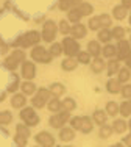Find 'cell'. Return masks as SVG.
<instances>
[{"label": "cell", "instance_id": "6da1fadb", "mask_svg": "<svg viewBox=\"0 0 131 147\" xmlns=\"http://www.w3.org/2000/svg\"><path fill=\"white\" fill-rule=\"evenodd\" d=\"M41 41V34L37 31H28L23 36H20L19 39H16L14 45L16 47H30L33 44H37Z\"/></svg>", "mask_w": 131, "mask_h": 147}, {"label": "cell", "instance_id": "7a4b0ae2", "mask_svg": "<svg viewBox=\"0 0 131 147\" xmlns=\"http://www.w3.org/2000/svg\"><path fill=\"white\" fill-rule=\"evenodd\" d=\"M63 52L67 57H74V55H77L80 52V45H78V42L74 38H66L63 41Z\"/></svg>", "mask_w": 131, "mask_h": 147}, {"label": "cell", "instance_id": "3957f363", "mask_svg": "<svg viewBox=\"0 0 131 147\" xmlns=\"http://www.w3.org/2000/svg\"><path fill=\"white\" fill-rule=\"evenodd\" d=\"M23 58H25V53H23V50H14L11 53V57L6 58L5 61V66L8 69H11V71H14L17 67V64H19L20 61H23Z\"/></svg>", "mask_w": 131, "mask_h": 147}, {"label": "cell", "instance_id": "277c9868", "mask_svg": "<svg viewBox=\"0 0 131 147\" xmlns=\"http://www.w3.org/2000/svg\"><path fill=\"white\" fill-rule=\"evenodd\" d=\"M31 58L34 61H39V63H50L51 59V53L50 52H47L44 47H34L31 50Z\"/></svg>", "mask_w": 131, "mask_h": 147}, {"label": "cell", "instance_id": "5b68a950", "mask_svg": "<svg viewBox=\"0 0 131 147\" xmlns=\"http://www.w3.org/2000/svg\"><path fill=\"white\" fill-rule=\"evenodd\" d=\"M55 34H56V25H55L53 20H47L44 24V30H42V39L45 42H51L55 39Z\"/></svg>", "mask_w": 131, "mask_h": 147}, {"label": "cell", "instance_id": "8992f818", "mask_svg": "<svg viewBox=\"0 0 131 147\" xmlns=\"http://www.w3.org/2000/svg\"><path fill=\"white\" fill-rule=\"evenodd\" d=\"M50 96H51V92L50 91H47V89H44V88H41L39 91H37V94L33 97V105L36 108H42L44 105H45V102L50 99Z\"/></svg>", "mask_w": 131, "mask_h": 147}, {"label": "cell", "instance_id": "52a82bcc", "mask_svg": "<svg viewBox=\"0 0 131 147\" xmlns=\"http://www.w3.org/2000/svg\"><path fill=\"white\" fill-rule=\"evenodd\" d=\"M20 117L25 121L27 125H37L39 124V117H37V114L34 113L33 108H23L22 113H20Z\"/></svg>", "mask_w": 131, "mask_h": 147}, {"label": "cell", "instance_id": "ba28073f", "mask_svg": "<svg viewBox=\"0 0 131 147\" xmlns=\"http://www.w3.org/2000/svg\"><path fill=\"white\" fill-rule=\"evenodd\" d=\"M117 55H119L120 59H126L131 55V47H130V42H126V41L120 39L119 44H117Z\"/></svg>", "mask_w": 131, "mask_h": 147}, {"label": "cell", "instance_id": "9c48e42d", "mask_svg": "<svg viewBox=\"0 0 131 147\" xmlns=\"http://www.w3.org/2000/svg\"><path fill=\"white\" fill-rule=\"evenodd\" d=\"M67 119H69V111L58 113V114H55V116L50 117V125L55 128H61V125H64Z\"/></svg>", "mask_w": 131, "mask_h": 147}, {"label": "cell", "instance_id": "30bf717a", "mask_svg": "<svg viewBox=\"0 0 131 147\" xmlns=\"http://www.w3.org/2000/svg\"><path fill=\"white\" fill-rule=\"evenodd\" d=\"M36 141H37V144L45 146V147H50V146L55 144V138L50 135V133H47V131L37 133V135H36Z\"/></svg>", "mask_w": 131, "mask_h": 147}, {"label": "cell", "instance_id": "8fae6325", "mask_svg": "<svg viewBox=\"0 0 131 147\" xmlns=\"http://www.w3.org/2000/svg\"><path fill=\"white\" fill-rule=\"evenodd\" d=\"M22 75H23V78H27V80H31L33 77L36 75V67H34L33 63L23 61V64H22Z\"/></svg>", "mask_w": 131, "mask_h": 147}, {"label": "cell", "instance_id": "7c38bea8", "mask_svg": "<svg viewBox=\"0 0 131 147\" xmlns=\"http://www.w3.org/2000/svg\"><path fill=\"white\" fill-rule=\"evenodd\" d=\"M70 33L74 38H84L86 36V27L81 25V24H77L70 28Z\"/></svg>", "mask_w": 131, "mask_h": 147}, {"label": "cell", "instance_id": "4fadbf2b", "mask_svg": "<svg viewBox=\"0 0 131 147\" xmlns=\"http://www.w3.org/2000/svg\"><path fill=\"white\" fill-rule=\"evenodd\" d=\"M59 138L61 141H72V139L75 138V131L72 130V128H63V130L59 131Z\"/></svg>", "mask_w": 131, "mask_h": 147}, {"label": "cell", "instance_id": "5bb4252c", "mask_svg": "<svg viewBox=\"0 0 131 147\" xmlns=\"http://www.w3.org/2000/svg\"><path fill=\"white\" fill-rule=\"evenodd\" d=\"M25 102H27V99H25L23 94H16V96L11 99V105L14 108H22L23 105H25Z\"/></svg>", "mask_w": 131, "mask_h": 147}, {"label": "cell", "instance_id": "9a60e30c", "mask_svg": "<svg viewBox=\"0 0 131 147\" xmlns=\"http://www.w3.org/2000/svg\"><path fill=\"white\" fill-rule=\"evenodd\" d=\"M88 50H89V55H92V57H98L100 52H102V49H100V44L97 41H91V42L88 44Z\"/></svg>", "mask_w": 131, "mask_h": 147}, {"label": "cell", "instance_id": "2e32d148", "mask_svg": "<svg viewBox=\"0 0 131 147\" xmlns=\"http://www.w3.org/2000/svg\"><path fill=\"white\" fill-rule=\"evenodd\" d=\"M126 127H128V124H126L125 121H122V119H117L114 122V125H112V130L116 133H123L126 130Z\"/></svg>", "mask_w": 131, "mask_h": 147}, {"label": "cell", "instance_id": "e0dca14e", "mask_svg": "<svg viewBox=\"0 0 131 147\" xmlns=\"http://www.w3.org/2000/svg\"><path fill=\"white\" fill-rule=\"evenodd\" d=\"M80 130H81L83 133H89V131L92 130V122H91V119L86 117V116L81 117V127H80Z\"/></svg>", "mask_w": 131, "mask_h": 147}, {"label": "cell", "instance_id": "ac0fdd59", "mask_svg": "<svg viewBox=\"0 0 131 147\" xmlns=\"http://www.w3.org/2000/svg\"><path fill=\"white\" fill-rule=\"evenodd\" d=\"M120 82H119V78L117 80H109L108 82V91L109 92H112V94H117V92H120Z\"/></svg>", "mask_w": 131, "mask_h": 147}, {"label": "cell", "instance_id": "d6986e66", "mask_svg": "<svg viewBox=\"0 0 131 147\" xmlns=\"http://www.w3.org/2000/svg\"><path fill=\"white\" fill-rule=\"evenodd\" d=\"M50 92L53 97H59L61 94L64 92V86L61 85V83H53V85L50 86Z\"/></svg>", "mask_w": 131, "mask_h": 147}, {"label": "cell", "instance_id": "ffe728a7", "mask_svg": "<svg viewBox=\"0 0 131 147\" xmlns=\"http://www.w3.org/2000/svg\"><path fill=\"white\" fill-rule=\"evenodd\" d=\"M75 100L74 99H66L61 102V110L63 111H72V110H75Z\"/></svg>", "mask_w": 131, "mask_h": 147}, {"label": "cell", "instance_id": "44dd1931", "mask_svg": "<svg viewBox=\"0 0 131 147\" xmlns=\"http://www.w3.org/2000/svg\"><path fill=\"white\" fill-rule=\"evenodd\" d=\"M78 63L75 61V59H72V57H69L67 59H64L63 61V69L64 71H74L75 67H77Z\"/></svg>", "mask_w": 131, "mask_h": 147}, {"label": "cell", "instance_id": "7402d4cb", "mask_svg": "<svg viewBox=\"0 0 131 147\" xmlns=\"http://www.w3.org/2000/svg\"><path fill=\"white\" fill-rule=\"evenodd\" d=\"M94 121L97 122L98 125H103L106 122V113H105V111H102V110H97L94 113Z\"/></svg>", "mask_w": 131, "mask_h": 147}, {"label": "cell", "instance_id": "603a6c76", "mask_svg": "<svg viewBox=\"0 0 131 147\" xmlns=\"http://www.w3.org/2000/svg\"><path fill=\"white\" fill-rule=\"evenodd\" d=\"M112 13H114V17H116V19H119V20H122V19H125V17H126V8H125V6H116Z\"/></svg>", "mask_w": 131, "mask_h": 147}, {"label": "cell", "instance_id": "cb8c5ba5", "mask_svg": "<svg viewBox=\"0 0 131 147\" xmlns=\"http://www.w3.org/2000/svg\"><path fill=\"white\" fill-rule=\"evenodd\" d=\"M91 67H92V71H94V72H102L103 69H105V61L100 59V58H95L94 63L91 64Z\"/></svg>", "mask_w": 131, "mask_h": 147}, {"label": "cell", "instance_id": "d4e9b609", "mask_svg": "<svg viewBox=\"0 0 131 147\" xmlns=\"http://www.w3.org/2000/svg\"><path fill=\"white\" fill-rule=\"evenodd\" d=\"M78 11L81 13V16H89L94 11V8H92V5H89V3H81V5L78 6Z\"/></svg>", "mask_w": 131, "mask_h": 147}, {"label": "cell", "instance_id": "484cf974", "mask_svg": "<svg viewBox=\"0 0 131 147\" xmlns=\"http://www.w3.org/2000/svg\"><path fill=\"white\" fill-rule=\"evenodd\" d=\"M111 31H109L108 28H103V30H100L98 31V39L102 41V42H108L109 39H111Z\"/></svg>", "mask_w": 131, "mask_h": 147}, {"label": "cell", "instance_id": "4316f807", "mask_svg": "<svg viewBox=\"0 0 131 147\" xmlns=\"http://www.w3.org/2000/svg\"><path fill=\"white\" fill-rule=\"evenodd\" d=\"M81 19V13L78 11V8L77 9H69V20H70V22H77L78 24V20Z\"/></svg>", "mask_w": 131, "mask_h": 147}, {"label": "cell", "instance_id": "83f0119b", "mask_svg": "<svg viewBox=\"0 0 131 147\" xmlns=\"http://www.w3.org/2000/svg\"><path fill=\"white\" fill-rule=\"evenodd\" d=\"M103 55H105L106 58H111V57H114V55L117 53V49L114 47V45H105V49H103Z\"/></svg>", "mask_w": 131, "mask_h": 147}, {"label": "cell", "instance_id": "f1b7e54d", "mask_svg": "<svg viewBox=\"0 0 131 147\" xmlns=\"http://www.w3.org/2000/svg\"><path fill=\"white\" fill-rule=\"evenodd\" d=\"M112 131H114V130H112V128L109 127V125H105V124H103V125H102V128H100V138H103V139L109 138Z\"/></svg>", "mask_w": 131, "mask_h": 147}, {"label": "cell", "instance_id": "f546056e", "mask_svg": "<svg viewBox=\"0 0 131 147\" xmlns=\"http://www.w3.org/2000/svg\"><path fill=\"white\" fill-rule=\"evenodd\" d=\"M106 113L111 114V116H116V114L119 113V105H117L116 102H109L108 105H106Z\"/></svg>", "mask_w": 131, "mask_h": 147}, {"label": "cell", "instance_id": "4dcf8cb0", "mask_svg": "<svg viewBox=\"0 0 131 147\" xmlns=\"http://www.w3.org/2000/svg\"><path fill=\"white\" fill-rule=\"evenodd\" d=\"M116 72H119V61L111 59V61L108 63V74L109 75H114Z\"/></svg>", "mask_w": 131, "mask_h": 147}, {"label": "cell", "instance_id": "1f68e13d", "mask_svg": "<svg viewBox=\"0 0 131 147\" xmlns=\"http://www.w3.org/2000/svg\"><path fill=\"white\" fill-rule=\"evenodd\" d=\"M49 110L50 111H55V113L61 110V102L58 100V97H55V99H51L50 102H49Z\"/></svg>", "mask_w": 131, "mask_h": 147}, {"label": "cell", "instance_id": "d6a6232c", "mask_svg": "<svg viewBox=\"0 0 131 147\" xmlns=\"http://www.w3.org/2000/svg\"><path fill=\"white\" fill-rule=\"evenodd\" d=\"M119 111L122 113V116H130V114H131V105H130V100H128V102H123L122 105H120Z\"/></svg>", "mask_w": 131, "mask_h": 147}, {"label": "cell", "instance_id": "836d02e7", "mask_svg": "<svg viewBox=\"0 0 131 147\" xmlns=\"http://www.w3.org/2000/svg\"><path fill=\"white\" fill-rule=\"evenodd\" d=\"M22 91H23V94H33L34 91H36V86H34L31 82H25L22 85Z\"/></svg>", "mask_w": 131, "mask_h": 147}, {"label": "cell", "instance_id": "e575fe53", "mask_svg": "<svg viewBox=\"0 0 131 147\" xmlns=\"http://www.w3.org/2000/svg\"><path fill=\"white\" fill-rule=\"evenodd\" d=\"M111 34H112V38H117V39H123V36H125V30L122 28V27H116V28H112L111 31Z\"/></svg>", "mask_w": 131, "mask_h": 147}, {"label": "cell", "instance_id": "d590c367", "mask_svg": "<svg viewBox=\"0 0 131 147\" xmlns=\"http://www.w3.org/2000/svg\"><path fill=\"white\" fill-rule=\"evenodd\" d=\"M16 131H17V135L23 136V138H28V136H30V130H28V127H27V125H17Z\"/></svg>", "mask_w": 131, "mask_h": 147}, {"label": "cell", "instance_id": "8d00e7d4", "mask_svg": "<svg viewBox=\"0 0 131 147\" xmlns=\"http://www.w3.org/2000/svg\"><path fill=\"white\" fill-rule=\"evenodd\" d=\"M128 80H130L128 67H126V69H119V82L122 83V82H128Z\"/></svg>", "mask_w": 131, "mask_h": 147}, {"label": "cell", "instance_id": "74e56055", "mask_svg": "<svg viewBox=\"0 0 131 147\" xmlns=\"http://www.w3.org/2000/svg\"><path fill=\"white\" fill-rule=\"evenodd\" d=\"M75 3V0H59V9L63 11H67V9H72V5Z\"/></svg>", "mask_w": 131, "mask_h": 147}, {"label": "cell", "instance_id": "f35d334b", "mask_svg": "<svg viewBox=\"0 0 131 147\" xmlns=\"http://www.w3.org/2000/svg\"><path fill=\"white\" fill-rule=\"evenodd\" d=\"M98 20H100V25L105 27V28H108V27L111 25V17H109L108 14H102V16H98Z\"/></svg>", "mask_w": 131, "mask_h": 147}, {"label": "cell", "instance_id": "ab89813d", "mask_svg": "<svg viewBox=\"0 0 131 147\" xmlns=\"http://www.w3.org/2000/svg\"><path fill=\"white\" fill-rule=\"evenodd\" d=\"M78 63H83V64H86V63H89V59H91V55H89V52H78Z\"/></svg>", "mask_w": 131, "mask_h": 147}, {"label": "cell", "instance_id": "60d3db41", "mask_svg": "<svg viewBox=\"0 0 131 147\" xmlns=\"http://www.w3.org/2000/svg\"><path fill=\"white\" fill-rule=\"evenodd\" d=\"M11 119H13V116L8 111H2V113H0V124H9Z\"/></svg>", "mask_w": 131, "mask_h": 147}, {"label": "cell", "instance_id": "b9f144b4", "mask_svg": "<svg viewBox=\"0 0 131 147\" xmlns=\"http://www.w3.org/2000/svg\"><path fill=\"white\" fill-rule=\"evenodd\" d=\"M61 52H63V45L61 44H53L50 49V53L51 57H58V55H61Z\"/></svg>", "mask_w": 131, "mask_h": 147}, {"label": "cell", "instance_id": "7bdbcfd3", "mask_svg": "<svg viewBox=\"0 0 131 147\" xmlns=\"http://www.w3.org/2000/svg\"><path fill=\"white\" fill-rule=\"evenodd\" d=\"M100 20H98V17H92L91 20H89V28L91 30H98L100 28Z\"/></svg>", "mask_w": 131, "mask_h": 147}, {"label": "cell", "instance_id": "ee69618b", "mask_svg": "<svg viewBox=\"0 0 131 147\" xmlns=\"http://www.w3.org/2000/svg\"><path fill=\"white\" fill-rule=\"evenodd\" d=\"M59 30H61V33H64V34H67L69 31H70V27H69L67 20H61L59 22Z\"/></svg>", "mask_w": 131, "mask_h": 147}, {"label": "cell", "instance_id": "f6af8a7d", "mask_svg": "<svg viewBox=\"0 0 131 147\" xmlns=\"http://www.w3.org/2000/svg\"><path fill=\"white\" fill-rule=\"evenodd\" d=\"M120 92H122V96H123V97H131V85L123 86V88L120 89Z\"/></svg>", "mask_w": 131, "mask_h": 147}, {"label": "cell", "instance_id": "bcb514c9", "mask_svg": "<svg viewBox=\"0 0 131 147\" xmlns=\"http://www.w3.org/2000/svg\"><path fill=\"white\" fill-rule=\"evenodd\" d=\"M70 124L74 125L75 130H80V127H81V117H74L70 121Z\"/></svg>", "mask_w": 131, "mask_h": 147}, {"label": "cell", "instance_id": "7dc6e473", "mask_svg": "<svg viewBox=\"0 0 131 147\" xmlns=\"http://www.w3.org/2000/svg\"><path fill=\"white\" fill-rule=\"evenodd\" d=\"M14 141H16L17 146H27V138H23V136H20V135L16 136Z\"/></svg>", "mask_w": 131, "mask_h": 147}, {"label": "cell", "instance_id": "c3c4849f", "mask_svg": "<svg viewBox=\"0 0 131 147\" xmlns=\"http://www.w3.org/2000/svg\"><path fill=\"white\" fill-rule=\"evenodd\" d=\"M17 86H19V80H17V78H14V82H13L11 85H9L8 91H9V92H14V91L17 89Z\"/></svg>", "mask_w": 131, "mask_h": 147}, {"label": "cell", "instance_id": "681fc988", "mask_svg": "<svg viewBox=\"0 0 131 147\" xmlns=\"http://www.w3.org/2000/svg\"><path fill=\"white\" fill-rule=\"evenodd\" d=\"M122 6H125V8H131V0H123Z\"/></svg>", "mask_w": 131, "mask_h": 147}, {"label": "cell", "instance_id": "f907efd6", "mask_svg": "<svg viewBox=\"0 0 131 147\" xmlns=\"http://www.w3.org/2000/svg\"><path fill=\"white\" fill-rule=\"evenodd\" d=\"M125 144H126V146H131V135H128V136L125 138Z\"/></svg>", "mask_w": 131, "mask_h": 147}, {"label": "cell", "instance_id": "816d5d0a", "mask_svg": "<svg viewBox=\"0 0 131 147\" xmlns=\"http://www.w3.org/2000/svg\"><path fill=\"white\" fill-rule=\"evenodd\" d=\"M126 66H128V69H131V55L126 58Z\"/></svg>", "mask_w": 131, "mask_h": 147}, {"label": "cell", "instance_id": "f5cc1de1", "mask_svg": "<svg viewBox=\"0 0 131 147\" xmlns=\"http://www.w3.org/2000/svg\"><path fill=\"white\" fill-rule=\"evenodd\" d=\"M128 127H130V128H131V121H130V124H128Z\"/></svg>", "mask_w": 131, "mask_h": 147}, {"label": "cell", "instance_id": "db71d44e", "mask_svg": "<svg viewBox=\"0 0 131 147\" xmlns=\"http://www.w3.org/2000/svg\"><path fill=\"white\" fill-rule=\"evenodd\" d=\"M130 24H131V16H130Z\"/></svg>", "mask_w": 131, "mask_h": 147}, {"label": "cell", "instance_id": "11a10c76", "mask_svg": "<svg viewBox=\"0 0 131 147\" xmlns=\"http://www.w3.org/2000/svg\"><path fill=\"white\" fill-rule=\"evenodd\" d=\"M130 105H131V100H130Z\"/></svg>", "mask_w": 131, "mask_h": 147}]
</instances>
